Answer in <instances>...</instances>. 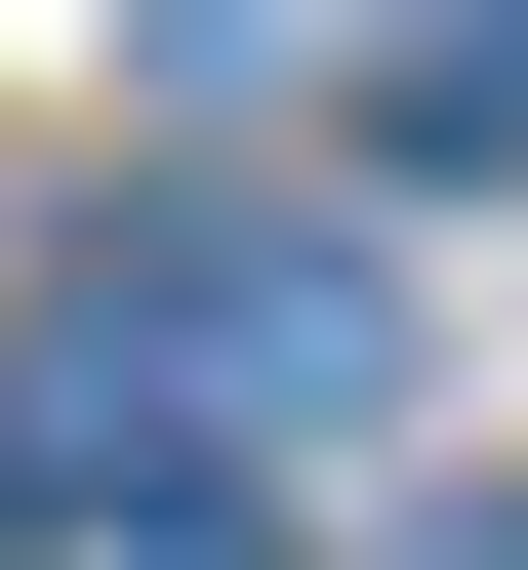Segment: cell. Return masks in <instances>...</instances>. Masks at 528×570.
Segmentation results:
<instances>
[{"label":"cell","instance_id":"cell-1","mask_svg":"<svg viewBox=\"0 0 528 570\" xmlns=\"http://www.w3.org/2000/svg\"><path fill=\"white\" fill-rule=\"evenodd\" d=\"M407 407V285L326 245V204H122L82 285H41V489H285Z\"/></svg>","mask_w":528,"mask_h":570},{"label":"cell","instance_id":"cell-2","mask_svg":"<svg viewBox=\"0 0 528 570\" xmlns=\"http://www.w3.org/2000/svg\"><path fill=\"white\" fill-rule=\"evenodd\" d=\"M407 41V122H528V0H366Z\"/></svg>","mask_w":528,"mask_h":570}]
</instances>
